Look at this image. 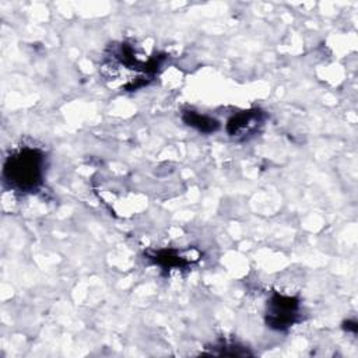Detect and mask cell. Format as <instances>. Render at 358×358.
<instances>
[{
    "label": "cell",
    "mask_w": 358,
    "mask_h": 358,
    "mask_svg": "<svg viewBox=\"0 0 358 358\" xmlns=\"http://www.w3.org/2000/svg\"><path fill=\"white\" fill-rule=\"evenodd\" d=\"M45 154L36 147H21L13 151L3 165L4 183L20 193H32L43 182Z\"/></svg>",
    "instance_id": "1"
},
{
    "label": "cell",
    "mask_w": 358,
    "mask_h": 358,
    "mask_svg": "<svg viewBox=\"0 0 358 358\" xmlns=\"http://www.w3.org/2000/svg\"><path fill=\"white\" fill-rule=\"evenodd\" d=\"M301 302L296 296L274 292L266 308V323L274 330H285L299 320Z\"/></svg>",
    "instance_id": "2"
},
{
    "label": "cell",
    "mask_w": 358,
    "mask_h": 358,
    "mask_svg": "<svg viewBox=\"0 0 358 358\" xmlns=\"http://www.w3.org/2000/svg\"><path fill=\"white\" fill-rule=\"evenodd\" d=\"M263 112L259 109L242 110L231 116L225 124L227 133L232 137H246L253 134L263 123Z\"/></svg>",
    "instance_id": "3"
},
{
    "label": "cell",
    "mask_w": 358,
    "mask_h": 358,
    "mask_svg": "<svg viewBox=\"0 0 358 358\" xmlns=\"http://www.w3.org/2000/svg\"><path fill=\"white\" fill-rule=\"evenodd\" d=\"M182 119L187 126H190V127H193V129H196L197 131H201V133H213V131L218 130V127H220L218 120H215L211 116L194 112V110L183 112Z\"/></svg>",
    "instance_id": "4"
},
{
    "label": "cell",
    "mask_w": 358,
    "mask_h": 358,
    "mask_svg": "<svg viewBox=\"0 0 358 358\" xmlns=\"http://www.w3.org/2000/svg\"><path fill=\"white\" fill-rule=\"evenodd\" d=\"M154 260L155 263H158L159 266L162 267H168V268H172V267H185L189 262L186 257L180 256L178 252L175 250H161V252H157L154 256Z\"/></svg>",
    "instance_id": "5"
}]
</instances>
